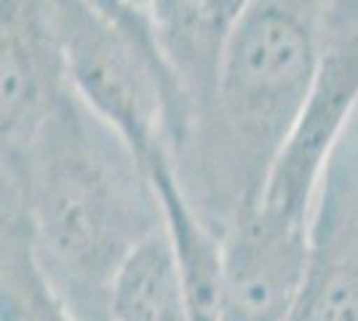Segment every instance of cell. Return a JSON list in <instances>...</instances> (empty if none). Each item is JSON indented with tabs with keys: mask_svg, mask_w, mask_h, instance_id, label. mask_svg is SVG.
<instances>
[{
	"mask_svg": "<svg viewBox=\"0 0 358 321\" xmlns=\"http://www.w3.org/2000/svg\"><path fill=\"white\" fill-rule=\"evenodd\" d=\"M3 204L24 214L35 257L78 321H110L120 268L164 228L148 166L73 89L24 153L3 158Z\"/></svg>",
	"mask_w": 358,
	"mask_h": 321,
	"instance_id": "6da1fadb",
	"label": "cell"
},
{
	"mask_svg": "<svg viewBox=\"0 0 358 321\" xmlns=\"http://www.w3.org/2000/svg\"><path fill=\"white\" fill-rule=\"evenodd\" d=\"M321 51V0H254L230 32L209 107L174 158L179 177L201 180L195 209L220 236L262 199L313 94Z\"/></svg>",
	"mask_w": 358,
	"mask_h": 321,
	"instance_id": "7a4b0ae2",
	"label": "cell"
},
{
	"mask_svg": "<svg viewBox=\"0 0 358 321\" xmlns=\"http://www.w3.org/2000/svg\"><path fill=\"white\" fill-rule=\"evenodd\" d=\"M67 83L148 166L185 148L190 105L155 27H126L89 0H57Z\"/></svg>",
	"mask_w": 358,
	"mask_h": 321,
	"instance_id": "3957f363",
	"label": "cell"
},
{
	"mask_svg": "<svg viewBox=\"0 0 358 321\" xmlns=\"http://www.w3.org/2000/svg\"><path fill=\"white\" fill-rule=\"evenodd\" d=\"M310 262V225L262 206L236 217L222 236L220 321H292Z\"/></svg>",
	"mask_w": 358,
	"mask_h": 321,
	"instance_id": "277c9868",
	"label": "cell"
},
{
	"mask_svg": "<svg viewBox=\"0 0 358 321\" xmlns=\"http://www.w3.org/2000/svg\"><path fill=\"white\" fill-rule=\"evenodd\" d=\"M0 139L3 158H16L70 83L57 0H0Z\"/></svg>",
	"mask_w": 358,
	"mask_h": 321,
	"instance_id": "5b68a950",
	"label": "cell"
},
{
	"mask_svg": "<svg viewBox=\"0 0 358 321\" xmlns=\"http://www.w3.org/2000/svg\"><path fill=\"white\" fill-rule=\"evenodd\" d=\"M292 321H358V107L318 190L310 262Z\"/></svg>",
	"mask_w": 358,
	"mask_h": 321,
	"instance_id": "8992f818",
	"label": "cell"
},
{
	"mask_svg": "<svg viewBox=\"0 0 358 321\" xmlns=\"http://www.w3.org/2000/svg\"><path fill=\"white\" fill-rule=\"evenodd\" d=\"M110 321H193L166 225L120 268L110 294Z\"/></svg>",
	"mask_w": 358,
	"mask_h": 321,
	"instance_id": "52a82bcc",
	"label": "cell"
},
{
	"mask_svg": "<svg viewBox=\"0 0 358 321\" xmlns=\"http://www.w3.org/2000/svg\"><path fill=\"white\" fill-rule=\"evenodd\" d=\"M0 321H78L35 257L24 214L6 204L0 252Z\"/></svg>",
	"mask_w": 358,
	"mask_h": 321,
	"instance_id": "ba28073f",
	"label": "cell"
},
{
	"mask_svg": "<svg viewBox=\"0 0 358 321\" xmlns=\"http://www.w3.org/2000/svg\"><path fill=\"white\" fill-rule=\"evenodd\" d=\"M91 6H96L102 14H107L110 19H115L126 27H150L152 19L145 14H136L134 8H129L126 0H89Z\"/></svg>",
	"mask_w": 358,
	"mask_h": 321,
	"instance_id": "9c48e42d",
	"label": "cell"
}]
</instances>
